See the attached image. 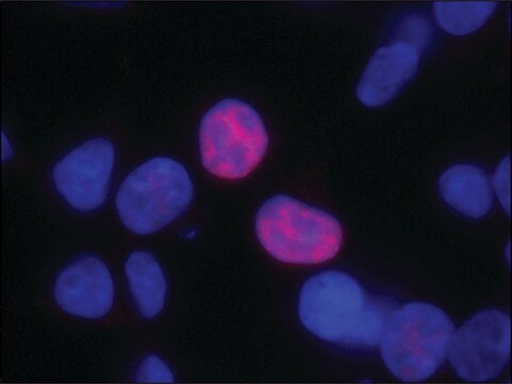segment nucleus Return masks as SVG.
I'll use <instances>...</instances> for the list:
<instances>
[{"label": "nucleus", "instance_id": "f257e3e1", "mask_svg": "<svg viewBox=\"0 0 512 384\" xmlns=\"http://www.w3.org/2000/svg\"><path fill=\"white\" fill-rule=\"evenodd\" d=\"M298 313L320 340L350 348L380 343L390 311L368 299L360 283L342 271L328 270L304 283Z\"/></svg>", "mask_w": 512, "mask_h": 384}, {"label": "nucleus", "instance_id": "f03ea898", "mask_svg": "<svg viewBox=\"0 0 512 384\" xmlns=\"http://www.w3.org/2000/svg\"><path fill=\"white\" fill-rule=\"evenodd\" d=\"M255 231L265 250L287 264L328 262L343 243L338 220L287 196H276L263 204L256 215Z\"/></svg>", "mask_w": 512, "mask_h": 384}, {"label": "nucleus", "instance_id": "7ed1b4c3", "mask_svg": "<svg viewBox=\"0 0 512 384\" xmlns=\"http://www.w3.org/2000/svg\"><path fill=\"white\" fill-rule=\"evenodd\" d=\"M455 334L450 317L424 302L391 312L380 340L381 357L399 380L420 382L445 362Z\"/></svg>", "mask_w": 512, "mask_h": 384}, {"label": "nucleus", "instance_id": "20e7f679", "mask_svg": "<svg viewBox=\"0 0 512 384\" xmlns=\"http://www.w3.org/2000/svg\"><path fill=\"white\" fill-rule=\"evenodd\" d=\"M194 199V184L183 165L156 157L135 169L121 184L117 212L138 235L154 234L182 216Z\"/></svg>", "mask_w": 512, "mask_h": 384}, {"label": "nucleus", "instance_id": "39448f33", "mask_svg": "<svg viewBox=\"0 0 512 384\" xmlns=\"http://www.w3.org/2000/svg\"><path fill=\"white\" fill-rule=\"evenodd\" d=\"M268 141L259 112L242 101H221L208 110L201 121L202 164L218 178H246L261 164Z\"/></svg>", "mask_w": 512, "mask_h": 384}, {"label": "nucleus", "instance_id": "423d86ee", "mask_svg": "<svg viewBox=\"0 0 512 384\" xmlns=\"http://www.w3.org/2000/svg\"><path fill=\"white\" fill-rule=\"evenodd\" d=\"M511 326L507 314L480 312L454 334L450 362L466 381L484 382L499 377L510 359Z\"/></svg>", "mask_w": 512, "mask_h": 384}, {"label": "nucleus", "instance_id": "0eeeda50", "mask_svg": "<svg viewBox=\"0 0 512 384\" xmlns=\"http://www.w3.org/2000/svg\"><path fill=\"white\" fill-rule=\"evenodd\" d=\"M116 152L103 138L89 140L64 156L53 170L60 196L78 212L98 210L108 196Z\"/></svg>", "mask_w": 512, "mask_h": 384}, {"label": "nucleus", "instance_id": "6e6552de", "mask_svg": "<svg viewBox=\"0 0 512 384\" xmlns=\"http://www.w3.org/2000/svg\"><path fill=\"white\" fill-rule=\"evenodd\" d=\"M54 294L63 311L77 317L99 319L107 315L114 304L115 285L106 264L88 256L61 272Z\"/></svg>", "mask_w": 512, "mask_h": 384}, {"label": "nucleus", "instance_id": "1a4fd4ad", "mask_svg": "<svg viewBox=\"0 0 512 384\" xmlns=\"http://www.w3.org/2000/svg\"><path fill=\"white\" fill-rule=\"evenodd\" d=\"M421 54L403 42L383 46L368 62L357 89L359 101L367 107L391 102L419 69Z\"/></svg>", "mask_w": 512, "mask_h": 384}, {"label": "nucleus", "instance_id": "9d476101", "mask_svg": "<svg viewBox=\"0 0 512 384\" xmlns=\"http://www.w3.org/2000/svg\"><path fill=\"white\" fill-rule=\"evenodd\" d=\"M443 200L458 213L479 219L492 207L490 182L484 170L472 165H456L443 173L439 182Z\"/></svg>", "mask_w": 512, "mask_h": 384}, {"label": "nucleus", "instance_id": "9b49d317", "mask_svg": "<svg viewBox=\"0 0 512 384\" xmlns=\"http://www.w3.org/2000/svg\"><path fill=\"white\" fill-rule=\"evenodd\" d=\"M125 275L139 313L154 318L165 307L167 281L162 267L147 251H136L128 256Z\"/></svg>", "mask_w": 512, "mask_h": 384}, {"label": "nucleus", "instance_id": "f8f14e48", "mask_svg": "<svg viewBox=\"0 0 512 384\" xmlns=\"http://www.w3.org/2000/svg\"><path fill=\"white\" fill-rule=\"evenodd\" d=\"M498 7L490 2L436 3L434 11L439 26L448 34L467 36L482 28Z\"/></svg>", "mask_w": 512, "mask_h": 384}, {"label": "nucleus", "instance_id": "ddd939ff", "mask_svg": "<svg viewBox=\"0 0 512 384\" xmlns=\"http://www.w3.org/2000/svg\"><path fill=\"white\" fill-rule=\"evenodd\" d=\"M432 35L431 23L421 14L407 16L397 30L398 42L412 46L420 54L426 50Z\"/></svg>", "mask_w": 512, "mask_h": 384}, {"label": "nucleus", "instance_id": "4468645a", "mask_svg": "<svg viewBox=\"0 0 512 384\" xmlns=\"http://www.w3.org/2000/svg\"><path fill=\"white\" fill-rule=\"evenodd\" d=\"M137 381L148 383H171L174 376L169 366L157 356H150L138 368Z\"/></svg>", "mask_w": 512, "mask_h": 384}, {"label": "nucleus", "instance_id": "2eb2a0df", "mask_svg": "<svg viewBox=\"0 0 512 384\" xmlns=\"http://www.w3.org/2000/svg\"><path fill=\"white\" fill-rule=\"evenodd\" d=\"M493 188L504 210L510 214V159L506 157L493 176Z\"/></svg>", "mask_w": 512, "mask_h": 384}, {"label": "nucleus", "instance_id": "dca6fc26", "mask_svg": "<svg viewBox=\"0 0 512 384\" xmlns=\"http://www.w3.org/2000/svg\"><path fill=\"white\" fill-rule=\"evenodd\" d=\"M2 149H3V151H2L3 160H4V162H6V160L10 159L12 156V148H11V144L5 134H3Z\"/></svg>", "mask_w": 512, "mask_h": 384}]
</instances>
